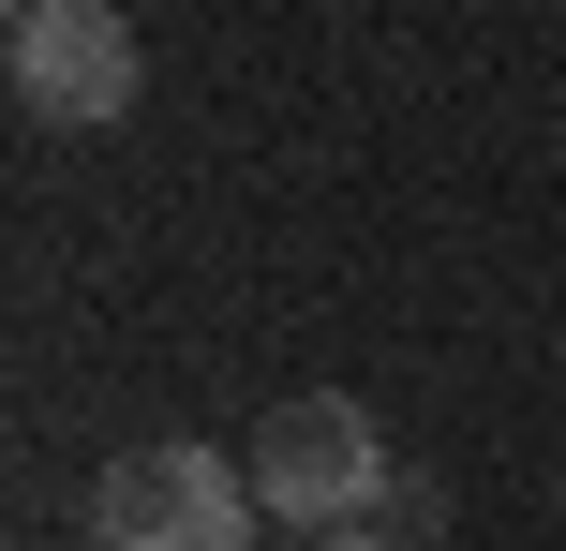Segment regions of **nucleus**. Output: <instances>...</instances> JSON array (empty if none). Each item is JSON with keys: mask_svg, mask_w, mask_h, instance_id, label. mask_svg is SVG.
Instances as JSON below:
<instances>
[{"mask_svg": "<svg viewBox=\"0 0 566 551\" xmlns=\"http://www.w3.org/2000/svg\"><path fill=\"white\" fill-rule=\"evenodd\" d=\"M149 89V45L119 0H15V105L45 135H119Z\"/></svg>", "mask_w": 566, "mask_h": 551, "instance_id": "obj_3", "label": "nucleus"}, {"mask_svg": "<svg viewBox=\"0 0 566 551\" xmlns=\"http://www.w3.org/2000/svg\"><path fill=\"white\" fill-rule=\"evenodd\" d=\"M269 492L254 463H209V447H119L90 477V537L105 551H254Z\"/></svg>", "mask_w": 566, "mask_h": 551, "instance_id": "obj_2", "label": "nucleus"}, {"mask_svg": "<svg viewBox=\"0 0 566 551\" xmlns=\"http://www.w3.org/2000/svg\"><path fill=\"white\" fill-rule=\"evenodd\" d=\"M254 463V492H269V522L283 537H343V522H388V492H402V463H388V433H373L343 388H298V403H269V433L239 447Z\"/></svg>", "mask_w": 566, "mask_h": 551, "instance_id": "obj_1", "label": "nucleus"}, {"mask_svg": "<svg viewBox=\"0 0 566 551\" xmlns=\"http://www.w3.org/2000/svg\"><path fill=\"white\" fill-rule=\"evenodd\" d=\"M298 551H418V537H388V522H343V537H298Z\"/></svg>", "mask_w": 566, "mask_h": 551, "instance_id": "obj_4", "label": "nucleus"}]
</instances>
